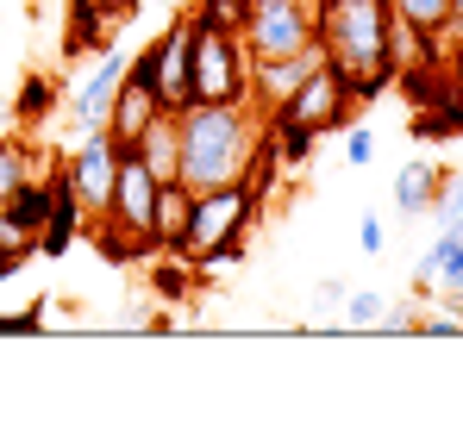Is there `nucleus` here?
Returning <instances> with one entry per match:
<instances>
[{"label": "nucleus", "instance_id": "nucleus-11", "mask_svg": "<svg viewBox=\"0 0 463 437\" xmlns=\"http://www.w3.org/2000/svg\"><path fill=\"white\" fill-rule=\"evenodd\" d=\"M126 63H132L126 51H100V63L88 70V81L70 94V119H76L81 132H88V126H107L113 94H119V81H126Z\"/></svg>", "mask_w": 463, "mask_h": 437}, {"label": "nucleus", "instance_id": "nucleus-21", "mask_svg": "<svg viewBox=\"0 0 463 437\" xmlns=\"http://www.w3.org/2000/svg\"><path fill=\"white\" fill-rule=\"evenodd\" d=\"M188 256H175V250H156V269H151V288L163 293V300H182L188 293Z\"/></svg>", "mask_w": 463, "mask_h": 437}, {"label": "nucleus", "instance_id": "nucleus-27", "mask_svg": "<svg viewBox=\"0 0 463 437\" xmlns=\"http://www.w3.org/2000/svg\"><path fill=\"white\" fill-rule=\"evenodd\" d=\"M345 163H351V169H370V163H376V138H370L364 126L345 138Z\"/></svg>", "mask_w": 463, "mask_h": 437}, {"label": "nucleus", "instance_id": "nucleus-9", "mask_svg": "<svg viewBox=\"0 0 463 437\" xmlns=\"http://www.w3.org/2000/svg\"><path fill=\"white\" fill-rule=\"evenodd\" d=\"M138 63H145V75H151V88H156V100H163L169 113L194 100V88H188V13H182V19H169V25L156 32L151 44L138 51Z\"/></svg>", "mask_w": 463, "mask_h": 437}, {"label": "nucleus", "instance_id": "nucleus-14", "mask_svg": "<svg viewBox=\"0 0 463 437\" xmlns=\"http://www.w3.org/2000/svg\"><path fill=\"white\" fill-rule=\"evenodd\" d=\"M132 156H138V163L151 169L156 181H175V169H182V138H175V113H156L151 126L138 132Z\"/></svg>", "mask_w": 463, "mask_h": 437}, {"label": "nucleus", "instance_id": "nucleus-7", "mask_svg": "<svg viewBox=\"0 0 463 437\" xmlns=\"http://www.w3.org/2000/svg\"><path fill=\"white\" fill-rule=\"evenodd\" d=\"M156 181L151 169L132 156V150H119V175H113V200H107V213L94 218L100 231H113V237H126V244H138L145 256H156ZM88 225V231H94Z\"/></svg>", "mask_w": 463, "mask_h": 437}, {"label": "nucleus", "instance_id": "nucleus-8", "mask_svg": "<svg viewBox=\"0 0 463 437\" xmlns=\"http://www.w3.org/2000/svg\"><path fill=\"white\" fill-rule=\"evenodd\" d=\"M57 175H63V188L81 200V213H88V225H94V218L107 213V200H113V175H119V138H113L107 126H88L76 144L63 150Z\"/></svg>", "mask_w": 463, "mask_h": 437}, {"label": "nucleus", "instance_id": "nucleus-22", "mask_svg": "<svg viewBox=\"0 0 463 437\" xmlns=\"http://www.w3.org/2000/svg\"><path fill=\"white\" fill-rule=\"evenodd\" d=\"M51 107H57L51 75H25V88H19V100H13V113H19V119H44Z\"/></svg>", "mask_w": 463, "mask_h": 437}, {"label": "nucleus", "instance_id": "nucleus-1", "mask_svg": "<svg viewBox=\"0 0 463 437\" xmlns=\"http://www.w3.org/2000/svg\"><path fill=\"white\" fill-rule=\"evenodd\" d=\"M175 138H182V169L175 181L226 188V181H269L282 163L269 144V113L257 100H188L175 107Z\"/></svg>", "mask_w": 463, "mask_h": 437}, {"label": "nucleus", "instance_id": "nucleus-6", "mask_svg": "<svg viewBox=\"0 0 463 437\" xmlns=\"http://www.w3.org/2000/svg\"><path fill=\"white\" fill-rule=\"evenodd\" d=\"M238 38H244L250 63L313 51V44H319V6H307V0H244Z\"/></svg>", "mask_w": 463, "mask_h": 437}, {"label": "nucleus", "instance_id": "nucleus-17", "mask_svg": "<svg viewBox=\"0 0 463 437\" xmlns=\"http://www.w3.org/2000/svg\"><path fill=\"white\" fill-rule=\"evenodd\" d=\"M57 169V156H44L38 144H25V138H6L0 144V207H13V194L32 181V175H51Z\"/></svg>", "mask_w": 463, "mask_h": 437}, {"label": "nucleus", "instance_id": "nucleus-23", "mask_svg": "<svg viewBox=\"0 0 463 437\" xmlns=\"http://www.w3.org/2000/svg\"><path fill=\"white\" fill-rule=\"evenodd\" d=\"M383 293L376 288H351L345 293V325H357V331H364V325H370V331H376V319H383Z\"/></svg>", "mask_w": 463, "mask_h": 437}, {"label": "nucleus", "instance_id": "nucleus-2", "mask_svg": "<svg viewBox=\"0 0 463 437\" xmlns=\"http://www.w3.org/2000/svg\"><path fill=\"white\" fill-rule=\"evenodd\" d=\"M388 25H394L388 0H319V51L357 88V100H376L401 75L388 51Z\"/></svg>", "mask_w": 463, "mask_h": 437}, {"label": "nucleus", "instance_id": "nucleus-29", "mask_svg": "<svg viewBox=\"0 0 463 437\" xmlns=\"http://www.w3.org/2000/svg\"><path fill=\"white\" fill-rule=\"evenodd\" d=\"M451 38L463 44V0H451V13H445V32L432 38V51H439V44H451Z\"/></svg>", "mask_w": 463, "mask_h": 437}, {"label": "nucleus", "instance_id": "nucleus-5", "mask_svg": "<svg viewBox=\"0 0 463 437\" xmlns=\"http://www.w3.org/2000/svg\"><path fill=\"white\" fill-rule=\"evenodd\" d=\"M188 88L194 100H250V51L232 25L188 13Z\"/></svg>", "mask_w": 463, "mask_h": 437}, {"label": "nucleus", "instance_id": "nucleus-20", "mask_svg": "<svg viewBox=\"0 0 463 437\" xmlns=\"http://www.w3.org/2000/svg\"><path fill=\"white\" fill-rule=\"evenodd\" d=\"M426 218H432L439 231H458V225H463V175H445V181H439V194H432Z\"/></svg>", "mask_w": 463, "mask_h": 437}, {"label": "nucleus", "instance_id": "nucleus-10", "mask_svg": "<svg viewBox=\"0 0 463 437\" xmlns=\"http://www.w3.org/2000/svg\"><path fill=\"white\" fill-rule=\"evenodd\" d=\"M156 113H169V107L156 100L151 75H138L132 63H126V81H119V94H113V113H107V132L119 138V150H132V144H138V132L151 126Z\"/></svg>", "mask_w": 463, "mask_h": 437}, {"label": "nucleus", "instance_id": "nucleus-4", "mask_svg": "<svg viewBox=\"0 0 463 437\" xmlns=\"http://www.w3.org/2000/svg\"><path fill=\"white\" fill-rule=\"evenodd\" d=\"M257 181H226V188H201L194 194V218H188V237L175 256H188L194 269H213V263H232L257 225Z\"/></svg>", "mask_w": 463, "mask_h": 437}, {"label": "nucleus", "instance_id": "nucleus-32", "mask_svg": "<svg viewBox=\"0 0 463 437\" xmlns=\"http://www.w3.org/2000/svg\"><path fill=\"white\" fill-rule=\"evenodd\" d=\"M6 138H13V132H6V113H0V144H6Z\"/></svg>", "mask_w": 463, "mask_h": 437}, {"label": "nucleus", "instance_id": "nucleus-25", "mask_svg": "<svg viewBox=\"0 0 463 437\" xmlns=\"http://www.w3.org/2000/svg\"><path fill=\"white\" fill-rule=\"evenodd\" d=\"M188 13H194V19H213V25H232V32H238V19H244V0H194Z\"/></svg>", "mask_w": 463, "mask_h": 437}, {"label": "nucleus", "instance_id": "nucleus-26", "mask_svg": "<svg viewBox=\"0 0 463 437\" xmlns=\"http://www.w3.org/2000/svg\"><path fill=\"white\" fill-rule=\"evenodd\" d=\"M357 250H364V256H383V250H388L383 213H364V218H357Z\"/></svg>", "mask_w": 463, "mask_h": 437}, {"label": "nucleus", "instance_id": "nucleus-12", "mask_svg": "<svg viewBox=\"0 0 463 437\" xmlns=\"http://www.w3.org/2000/svg\"><path fill=\"white\" fill-rule=\"evenodd\" d=\"M319 63H326V51H319V44H313V51H295V57H263V63H250V100L269 113V107H276V100H288V94H295Z\"/></svg>", "mask_w": 463, "mask_h": 437}, {"label": "nucleus", "instance_id": "nucleus-13", "mask_svg": "<svg viewBox=\"0 0 463 437\" xmlns=\"http://www.w3.org/2000/svg\"><path fill=\"white\" fill-rule=\"evenodd\" d=\"M413 288H432L439 300L463 293V225H458V231H439V237L420 250V263H413Z\"/></svg>", "mask_w": 463, "mask_h": 437}, {"label": "nucleus", "instance_id": "nucleus-15", "mask_svg": "<svg viewBox=\"0 0 463 437\" xmlns=\"http://www.w3.org/2000/svg\"><path fill=\"white\" fill-rule=\"evenodd\" d=\"M439 181H445V169L439 163H426V156H413V163H401L394 169V213L401 218H420L426 207H432V194H439Z\"/></svg>", "mask_w": 463, "mask_h": 437}, {"label": "nucleus", "instance_id": "nucleus-30", "mask_svg": "<svg viewBox=\"0 0 463 437\" xmlns=\"http://www.w3.org/2000/svg\"><path fill=\"white\" fill-rule=\"evenodd\" d=\"M313 293H319V306H345V293H351V288H345L338 275H326V282H319Z\"/></svg>", "mask_w": 463, "mask_h": 437}, {"label": "nucleus", "instance_id": "nucleus-28", "mask_svg": "<svg viewBox=\"0 0 463 437\" xmlns=\"http://www.w3.org/2000/svg\"><path fill=\"white\" fill-rule=\"evenodd\" d=\"M376 325H383V331H420V312H413V306H383Z\"/></svg>", "mask_w": 463, "mask_h": 437}, {"label": "nucleus", "instance_id": "nucleus-19", "mask_svg": "<svg viewBox=\"0 0 463 437\" xmlns=\"http://www.w3.org/2000/svg\"><path fill=\"white\" fill-rule=\"evenodd\" d=\"M388 6H394V19H407L426 44L445 32V13H451V0H388Z\"/></svg>", "mask_w": 463, "mask_h": 437}, {"label": "nucleus", "instance_id": "nucleus-18", "mask_svg": "<svg viewBox=\"0 0 463 437\" xmlns=\"http://www.w3.org/2000/svg\"><path fill=\"white\" fill-rule=\"evenodd\" d=\"M188 218H194V188L188 181H163L156 188V250H182Z\"/></svg>", "mask_w": 463, "mask_h": 437}, {"label": "nucleus", "instance_id": "nucleus-3", "mask_svg": "<svg viewBox=\"0 0 463 437\" xmlns=\"http://www.w3.org/2000/svg\"><path fill=\"white\" fill-rule=\"evenodd\" d=\"M357 107H364V100H357V88L332 70V63H319V70H313L288 100H276V107H269V144H276V163H307L313 144H319L326 132L351 126V113H357Z\"/></svg>", "mask_w": 463, "mask_h": 437}, {"label": "nucleus", "instance_id": "nucleus-31", "mask_svg": "<svg viewBox=\"0 0 463 437\" xmlns=\"http://www.w3.org/2000/svg\"><path fill=\"white\" fill-rule=\"evenodd\" d=\"M169 6H175V13H188V6H194V0H169Z\"/></svg>", "mask_w": 463, "mask_h": 437}, {"label": "nucleus", "instance_id": "nucleus-16", "mask_svg": "<svg viewBox=\"0 0 463 437\" xmlns=\"http://www.w3.org/2000/svg\"><path fill=\"white\" fill-rule=\"evenodd\" d=\"M76 231H88V213H81V200L63 188V175H57V194H51V218L38 225V256H63L70 244H76Z\"/></svg>", "mask_w": 463, "mask_h": 437}, {"label": "nucleus", "instance_id": "nucleus-24", "mask_svg": "<svg viewBox=\"0 0 463 437\" xmlns=\"http://www.w3.org/2000/svg\"><path fill=\"white\" fill-rule=\"evenodd\" d=\"M420 338H463V312H458V306L420 312Z\"/></svg>", "mask_w": 463, "mask_h": 437}]
</instances>
